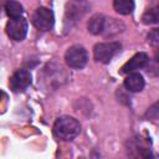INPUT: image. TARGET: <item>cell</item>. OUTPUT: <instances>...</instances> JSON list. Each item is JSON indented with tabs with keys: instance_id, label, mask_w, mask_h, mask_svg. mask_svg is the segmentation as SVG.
I'll return each instance as SVG.
<instances>
[{
	"instance_id": "cell-6",
	"label": "cell",
	"mask_w": 159,
	"mask_h": 159,
	"mask_svg": "<svg viewBox=\"0 0 159 159\" xmlns=\"http://www.w3.org/2000/svg\"><path fill=\"white\" fill-rule=\"evenodd\" d=\"M31 84V73L26 68H20L14 72L9 86L12 92H22Z\"/></svg>"
},
{
	"instance_id": "cell-9",
	"label": "cell",
	"mask_w": 159,
	"mask_h": 159,
	"mask_svg": "<svg viewBox=\"0 0 159 159\" xmlns=\"http://www.w3.org/2000/svg\"><path fill=\"white\" fill-rule=\"evenodd\" d=\"M107 21L108 19H106L103 15L101 14H96L93 15L89 21H88V31L93 35H99V34H103L106 31V26H107Z\"/></svg>"
},
{
	"instance_id": "cell-5",
	"label": "cell",
	"mask_w": 159,
	"mask_h": 159,
	"mask_svg": "<svg viewBox=\"0 0 159 159\" xmlns=\"http://www.w3.org/2000/svg\"><path fill=\"white\" fill-rule=\"evenodd\" d=\"M6 34L11 40L21 41L25 39L27 34V21L21 17H14L10 19L6 24Z\"/></svg>"
},
{
	"instance_id": "cell-7",
	"label": "cell",
	"mask_w": 159,
	"mask_h": 159,
	"mask_svg": "<svg viewBox=\"0 0 159 159\" xmlns=\"http://www.w3.org/2000/svg\"><path fill=\"white\" fill-rule=\"evenodd\" d=\"M148 61H149V58H148V55L147 53H144V52L135 53L128 62H125L123 65V67L120 68V73L129 75L132 72H135L137 70L143 68L148 63Z\"/></svg>"
},
{
	"instance_id": "cell-3",
	"label": "cell",
	"mask_w": 159,
	"mask_h": 159,
	"mask_svg": "<svg viewBox=\"0 0 159 159\" xmlns=\"http://www.w3.org/2000/svg\"><path fill=\"white\" fill-rule=\"evenodd\" d=\"M65 61L71 68H83L88 61V53L87 50L83 46L73 45L68 47V50L65 53Z\"/></svg>"
},
{
	"instance_id": "cell-10",
	"label": "cell",
	"mask_w": 159,
	"mask_h": 159,
	"mask_svg": "<svg viewBox=\"0 0 159 159\" xmlns=\"http://www.w3.org/2000/svg\"><path fill=\"white\" fill-rule=\"evenodd\" d=\"M113 7L120 15H129L134 10V0H113Z\"/></svg>"
},
{
	"instance_id": "cell-2",
	"label": "cell",
	"mask_w": 159,
	"mask_h": 159,
	"mask_svg": "<svg viewBox=\"0 0 159 159\" xmlns=\"http://www.w3.org/2000/svg\"><path fill=\"white\" fill-rule=\"evenodd\" d=\"M122 48V45L119 42H103V43H97L93 48V56L97 62L102 63H108L117 53H119Z\"/></svg>"
},
{
	"instance_id": "cell-8",
	"label": "cell",
	"mask_w": 159,
	"mask_h": 159,
	"mask_svg": "<svg viewBox=\"0 0 159 159\" xmlns=\"http://www.w3.org/2000/svg\"><path fill=\"white\" fill-rule=\"evenodd\" d=\"M144 78L140 73L132 72L129 73L124 80V87L130 92H139L144 88Z\"/></svg>"
},
{
	"instance_id": "cell-14",
	"label": "cell",
	"mask_w": 159,
	"mask_h": 159,
	"mask_svg": "<svg viewBox=\"0 0 159 159\" xmlns=\"http://www.w3.org/2000/svg\"><path fill=\"white\" fill-rule=\"evenodd\" d=\"M148 42L150 45H159V29H154L148 35Z\"/></svg>"
},
{
	"instance_id": "cell-4",
	"label": "cell",
	"mask_w": 159,
	"mask_h": 159,
	"mask_svg": "<svg viewBox=\"0 0 159 159\" xmlns=\"http://www.w3.org/2000/svg\"><path fill=\"white\" fill-rule=\"evenodd\" d=\"M32 24L36 29L41 30V31H48L52 29L53 22H55V17H53V12L47 9V7H37L35 10V12L32 14Z\"/></svg>"
},
{
	"instance_id": "cell-15",
	"label": "cell",
	"mask_w": 159,
	"mask_h": 159,
	"mask_svg": "<svg viewBox=\"0 0 159 159\" xmlns=\"http://www.w3.org/2000/svg\"><path fill=\"white\" fill-rule=\"evenodd\" d=\"M155 61L159 63V47H158V50L155 51Z\"/></svg>"
},
{
	"instance_id": "cell-12",
	"label": "cell",
	"mask_w": 159,
	"mask_h": 159,
	"mask_svg": "<svg viewBox=\"0 0 159 159\" xmlns=\"http://www.w3.org/2000/svg\"><path fill=\"white\" fill-rule=\"evenodd\" d=\"M142 21L147 25H152V24H158L159 22V4L155 5L154 7L147 10L143 16H142Z\"/></svg>"
},
{
	"instance_id": "cell-13",
	"label": "cell",
	"mask_w": 159,
	"mask_h": 159,
	"mask_svg": "<svg viewBox=\"0 0 159 159\" xmlns=\"http://www.w3.org/2000/svg\"><path fill=\"white\" fill-rule=\"evenodd\" d=\"M147 117L150 118V119H157V118H159V102H157L155 104H153V106L148 109Z\"/></svg>"
},
{
	"instance_id": "cell-1",
	"label": "cell",
	"mask_w": 159,
	"mask_h": 159,
	"mask_svg": "<svg viewBox=\"0 0 159 159\" xmlns=\"http://www.w3.org/2000/svg\"><path fill=\"white\" fill-rule=\"evenodd\" d=\"M53 135L60 140H72L81 132L80 122L70 116L58 117L53 123Z\"/></svg>"
},
{
	"instance_id": "cell-11",
	"label": "cell",
	"mask_w": 159,
	"mask_h": 159,
	"mask_svg": "<svg viewBox=\"0 0 159 159\" xmlns=\"http://www.w3.org/2000/svg\"><path fill=\"white\" fill-rule=\"evenodd\" d=\"M5 11H6V14L10 19L21 17L22 12H24V7L20 2H17L15 0H7L5 2Z\"/></svg>"
}]
</instances>
